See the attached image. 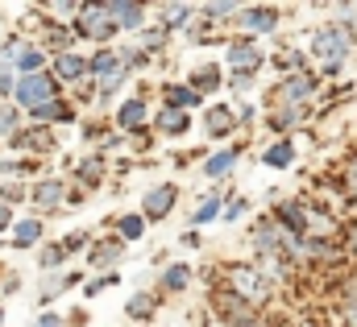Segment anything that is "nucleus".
Wrapping results in <instances>:
<instances>
[{"mask_svg": "<svg viewBox=\"0 0 357 327\" xmlns=\"http://www.w3.org/2000/svg\"><path fill=\"white\" fill-rule=\"evenodd\" d=\"M307 54L320 58L324 67H345V58L354 54V33H349L341 21H328V25H320V29L312 33Z\"/></svg>", "mask_w": 357, "mask_h": 327, "instance_id": "1", "label": "nucleus"}, {"mask_svg": "<svg viewBox=\"0 0 357 327\" xmlns=\"http://www.w3.org/2000/svg\"><path fill=\"white\" fill-rule=\"evenodd\" d=\"M220 286L237 290L250 307H266L270 298H274V286H270L266 278L258 273V265H241V261L225 265V282H220Z\"/></svg>", "mask_w": 357, "mask_h": 327, "instance_id": "2", "label": "nucleus"}, {"mask_svg": "<svg viewBox=\"0 0 357 327\" xmlns=\"http://www.w3.org/2000/svg\"><path fill=\"white\" fill-rule=\"evenodd\" d=\"M59 95H63V83L54 79V71H38V75L17 79L13 104H17L21 112H38L42 104H50V99H59Z\"/></svg>", "mask_w": 357, "mask_h": 327, "instance_id": "3", "label": "nucleus"}, {"mask_svg": "<svg viewBox=\"0 0 357 327\" xmlns=\"http://www.w3.org/2000/svg\"><path fill=\"white\" fill-rule=\"evenodd\" d=\"M116 17H112V8L108 4H79V13H75V21H71V33L75 38H88V42H108V38H116Z\"/></svg>", "mask_w": 357, "mask_h": 327, "instance_id": "4", "label": "nucleus"}, {"mask_svg": "<svg viewBox=\"0 0 357 327\" xmlns=\"http://www.w3.org/2000/svg\"><path fill=\"white\" fill-rule=\"evenodd\" d=\"M320 91V75L316 71H299V75H287L274 87V104H295V108H307V99Z\"/></svg>", "mask_w": 357, "mask_h": 327, "instance_id": "5", "label": "nucleus"}, {"mask_svg": "<svg viewBox=\"0 0 357 327\" xmlns=\"http://www.w3.org/2000/svg\"><path fill=\"white\" fill-rule=\"evenodd\" d=\"M175 207H178V186L175 182H154V186H146V195H142V216H146V224H162Z\"/></svg>", "mask_w": 357, "mask_h": 327, "instance_id": "6", "label": "nucleus"}, {"mask_svg": "<svg viewBox=\"0 0 357 327\" xmlns=\"http://www.w3.org/2000/svg\"><path fill=\"white\" fill-rule=\"evenodd\" d=\"M225 63L233 67V75H258V67L266 63V54L250 42V38H237V42H229V50H225Z\"/></svg>", "mask_w": 357, "mask_h": 327, "instance_id": "7", "label": "nucleus"}, {"mask_svg": "<svg viewBox=\"0 0 357 327\" xmlns=\"http://www.w3.org/2000/svg\"><path fill=\"white\" fill-rule=\"evenodd\" d=\"M112 125L121 129V133H146V125H150V104L142 99V95H133V99H125L121 108H116V116H112Z\"/></svg>", "mask_w": 357, "mask_h": 327, "instance_id": "8", "label": "nucleus"}, {"mask_svg": "<svg viewBox=\"0 0 357 327\" xmlns=\"http://www.w3.org/2000/svg\"><path fill=\"white\" fill-rule=\"evenodd\" d=\"M204 129H208V137H212V141H225V137H233V133L241 129V120H237V108L212 104V108L204 112Z\"/></svg>", "mask_w": 357, "mask_h": 327, "instance_id": "9", "label": "nucleus"}, {"mask_svg": "<svg viewBox=\"0 0 357 327\" xmlns=\"http://www.w3.org/2000/svg\"><path fill=\"white\" fill-rule=\"evenodd\" d=\"M50 71H54V79L59 83H75V87H79V83L91 75V58L75 54V50H67V54H54V67H50Z\"/></svg>", "mask_w": 357, "mask_h": 327, "instance_id": "10", "label": "nucleus"}, {"mask_svg": "<svg viewBox=\"0 0 357 327\" xmlns=\"http://www.w3.org/2000/svg\"><path fill=\"white\" fill-rule=\"evenodd\" d=\"M63 199H71L63 178H38V182L29 186V203H33L38 212H50V207H59Z\"/></svg>", "mask_w": 357, "mask_h": 327, "instance_id": "11", "label": "nucleus"}, {"mask_svg": "<svg viewBox=\"0 0 357 327\" xmlns=\"http://www.w3.org/2000/svg\"><path fill=\"white\" fill-rule=\"evenodd\" d=\"M278 21H282V8H274V4H245V13H241L245 33H274Z\"/></svg>", "mask_w": 357, "mask_h": 327, "instance_id": "12", "label": "nucleus"}, {"mask_svg": "<svg viewBox=\"0 0 357 327\" xmlns=\"http://www.w3.org/2000/svg\"><path fill=\"white\" fill-rule=\"evenodd\" d=\"M303 120H307V108H295V104H270V112H266V129L274 137H287Z\"/></svg>", "mask_w": 357, "mask_h": 327, "instance_id": "13", "label": "nucleus"}, {"mask_svg": "<svg viewBox=\"0 0 357 327\" xmlns=\"http://www.w3.org/2000/svg\"><path fill=\"white\" fill-rule=\"evenodd\" d=\"M29 120L33 125H71V120H79V112H75V104L71 99H50V104H42L38 112H29Z\"/></svg>", "mask_w": 357, "mask_h": 327, "instance_id": "14", "label": "nucleus"}, {"mask_svg": "<svg viewBox=\"0 0 357 327\" xmlns=\"http://www.w3.org/2000/svg\"><path fill=\"white\" fill-rule=\"evenodd\" d=\"M121 257H125V241H121V237H100V241H91L88 265L91 269H108V265H116Z\"/></svg>", "mask_w": 357, "mask_h": 327, "instance_id": "15", "label": "nucleus"}, {"mask_svg": "<svg viewBox=\"0 0 357 327\" xmlns=\"http://www.w3.org/2000/svg\"><path fill=\"white\" fill-rule=\"evenodd\" d=\"M42 232H46V220L42 216H25V220H17V228H13V237H8V245L17 248H33L42 241Z\"/></svg>", "mask_w": 357, "mask_h": 327, "instance_id": "16", "label": "nucleus"}, {"mask_svg": "<svg viewBox=\"0 0 357 327\" xmlns=\"http://www.w3.org/2000/svg\"><path fill=\"white\" fill-rule=\"evenodd\" d=\"M108 8H112V17H116V25H121V29H142V33H146V25H150V21H146V17H150V13H146V4L112 0Z\"/></svg>", "mask_w": 357, "mask_h": 327, "instance_id": "17", "label": "nucleus"}, {"mask_svg": "<svg viewBox=\"0 0 357 327\" xmlns=\"http://www.w3.org/2000/svg\"><path fill=\"white\" fill-rule=\"evenodd\" d=\"M71 21L63 25V21H42V50L50 46V54H67L71 50Z\"/></svg>", "mask_w": 357, "mask_h": 327, "instance_id": "18", "label": "nucleus"}, {"mask_svg": "<svg viewBox=\"0 0 357 327\" xmlns=\"http://www.w3.org/2000/svg\"><path fill=\"white\" fill-rule=\"evenodd\" d=\"M13 150H21V154H50V150H54V137H50L46 125H33V129H25V133L13 141Z\"/></svg>", "mask_w": 357, "mask_h": 327, "instance_id": "19", "label": "nucleus"}, {"mask_svg": "<svg viewBox=\"0 0 357 327\" xmlns=\"http://www.w3.org/2000/svg\"><path fill=\"white\" fill-rule=\"evenodd\" d=\"M291 162H295V141L291 137H274L262 150V166H270V170H287Z\"/></svg>", "mask_w": 357, "mask_h": 327, "instance_id": "20", "label": "nucleus"}, {"mask_svg": "<svg viewBox=\"0 0 357 327\" xmlns=\"http://www.w3.org/2000/svg\"><path fill=\"white\" fill-rule=\"evenodd\" d=\"M162 99H167V108H178V112H191L204 95L191 87V83H171V87H162Z\"/></svg>", "mask_w": 357, "mask_h": 327, "instance_id": "21", "label": "nucleus"}, {"mask_svg": "<svg viewBox=\"0 0 357 327\" xmlns=\"http://www.w3.org/2000/svg\"><path fill=\"white\" fill-rule=\"evenodd\" d=\"M191 87H195V91H199V95H212V91H220V87H225V75H220V67H216V63H204V67H195V71H191Z\"/></svg>", "mask_w": 357, "mask_h": 327, "instance_id": "22", "label": "nucleus"}, {"mask_svg": "<svg viewBox=\"0 0 357 327\" xmlns=\"http://www.w3.org/2000/svg\"><path fill=\"white\" fill-rule=\"evenodd\" d=\"M154 129H158V133H167V137H183V133L191 129V116H187V112H178V108H162V112L154 116Z\"/></svg>", "mask_w": 357, "mask_h": 327, "instance_id": "23", "label": "nucleus"}, {"mask_svg": "<svg viewBox=\"0 0 357 327\" xmlns=\"http://www.w3.org/2000/svg\"><path fill=\"white\" fill-rule=\"evenodd\" d=\"M21 133H25V116H21V108H17V104H4V108H0V141L13 145Z\"/></svg>", "mask_w": 357, "mask_h": 327, "instance_id": "24", "label": "nucleus"}, {"mask_svg": "<svg viewBox=\"0 0 357 327\" xmlns=\"http://www.w3.org/2000/svg\"><path fill=\"white\" fill-rule=\"evenodd\" d=\"M100 178H104V154H88V158L75 162V182L79 186H100Z\"/></svg>", "mask_w": 357, "mask_h": 327, "instance_id": "25", "label": "nucleus"}, {"mask_svg": "<svg viewBox=\"0 0 357 327\" xmlns=\"http://www.w3.org/2000/svg\"><path fill=\"white\" fill-rule=\"evenodd\" d=\"M270 63H274V71H282V79H287V75H299V71H307V67H303V63H307V54H303V50H295V46H287V50H274V58H270Z\"/></svg>", "mask_w": 357, "mask_h": 327, "instance_id": "26", "label": "nucleus"}, {"mask_svg": "<svg viewBox=\"0 0 357 327\" xmlns=\"http://www.w3.org/2000/svg\"><path fill=\"white\" fill-rule=\"evenodd\" d=\"M125 315H129L133 324H150V319L158 315V298H154V294H133V298L125 303Z\"/></svg>", "mask_w": 357, "mask_h": 327, "instance_id": "27", "label": "nucleus"}, {"mask_svg": "<svg viewBox=\"0 0 357 327\" xmlns=\"http://www.w3.org/2000/svg\"><path fill=\"white\" fill-rule=\"evenodd\" d=\"M158 286H162V294H183L191 286V265H167Z\"/></svg>", "mask_w": 357, "mask_h": 327, "instance_id": "28", "label": "nucleus"}, {"mask_svg": "<svg viewBox=\"0 0 357 327\" xmlns=\"http://www.w3.org/2000/svg\"><path fill=\"white\" fill-rule=\"evenodd\" d=\"M237 158H241V150L229 145V150H220V154H212V158L204 162V174H208V178H225V174H233Z\"/></svg>", "mask_w": 357, "mask_h": 327, "instance_id": "29", "label": "nucleus"}, {"mask_svg": "<svg viewBox=\"0 0 357 327\" xmlns=\"http://www.w3.org/2000/svg\"><path fill=\"white\" fill-rule=\"evenodd\" d=\"M71 286H79V273H63V278H54V273H50V278L42 282V294H38V303L46 307V303H54V298H59L63 290H71Z\"/></svg>", "mask_w": 357, "mask_h": 327, "instance_id": "30", "label": "nucleus"}, {"mask_svg": "<svg viewBox=\"0 0 357 327\" xmlns=\"http://www.w3.org/2000/svg\"><path fill=\"white\" fill-rule=\"evenodd\" d=\"M67 248H63V241H54V245H42V253H38V269L42 273H50V269H63L67 265Z\"/></svg>", "mask_w": 357, "mask_h": 327, "instance_id": "31", "label": "nucleus"}, {"mask_svg": "<svg viewBox=\"0 0 357 327\" xmlns=\"http://www.w3.org/2000/svg\"><path fill=\"white\" fill-rule=\"evenodd\" d=\"M212 220H225V207H220V195H208L199 207H195V216H191V224L195 228H208Z\"/></svg>", "mask_w": 357, "mask_h": 327, "instance_id": "32", "label": "nucleus"}, {"mask_svg": "<svg viewBox=\"0 0 357 327\" xmlns=\"http://www.w3.org/2000/svg\"><path fill=\"white\" fill-rule=\"evenodd\" d=\"M116 237L129 245V241H142L146 237V216L137 212V216H116Z\"/></svg>", "mask_w": 357, "mask_h": 327, "instance_id": "33", "label": "nucleus"}, {"mask_svg": "<svg viewBox=\"0 0 357 327\" xmlns=\"http://www.w3.org/2000/svg\"><path fill=\"white\" fill-rule=\"evenodd\" d=\"M17 71H21V79H25V75H38V71H46V50L33 42V46L25 50V58L17 63Z\"/></svg>", "mask_w": 357, "mask_h": 327, "instance_id": "34", "label": "nucleus"}, {"mask_svg": "<svg viewBox=\"0 0 357 327\" xmlns=\"http://www.w3.org/2000/svg\"><path fill=\"white\" fill-rule=\"evenodd\" d=\"M191 13H195L191 4H162V17H167L162 25H167L171 33H175V29H187V17H191Z\"/></svg>", "mask_w": 357, "mask_h": 327, "instance_id": "35", "label": "nucleus"}, {"mask_svg": "<svg viewBox=\"0 0 357 327\" xmlns=\"http://www.w3.org/2000/svg\"><path fill=\"white\" fill-rule=\"evenodd\" d=\"M167 42H171V29H167V25H154V29H146V33H142V50H146V54L162 50Z\"/></svg>", "mask_w": 357, "mask_h": 327, "instance_id": "36", "label": "nucleus"}, {"mask_svg": "<svg viewBox=\"0 0 357 327\" xmlns=\"http://www.w3.org/2000/svg\"><path fill=\"white\" fill-rule=\"evenodd\" d=\"M241 13H245V4H225V0L220 4H204L208 21H225V17H241Z\"/></svg>", "mask_w": 357, "mask_h": 327, "instance_id": "37", "label": "nucleus"}, {"mask_svg": "<svg viewBox=\"0 0 357 327\" xmlns=\"http://www.w3.org/2000/svg\"><path fill=\"white\" fill-rule=\"evenodd\" d=\"M108 286H121V278H116V269H112V273H100L96 282H88V286H84V294H88V298H96V294H104Z\"/></svg>", "mask_w": 357, "mask_h": 327, "instance_id": "38", "label": "nucleus"}, {"mask_svg": "<svg viewBox=\"0 0 357 327\" xmlns=\"http://www.w3.org/2000/svg\"><path fill=\"white\" fill-rule=\"evenodd\" d=\"M21 199H29V191L25 186H17V182H8V186H0V203H21Z\"/></svg>", "mask_w": 357, "mask_h": 327, "instance_id": "39", "label": "nucleus"}, {"mask_svg": "<svg viewBox=\"0 0 357 327\" xmlns=\"http://www.w3.org/2000/svg\"><path fill=\"white\" fill-rule=\"evenodd\" d=\"M337 13H341V25L354 33V42H357V4H341Z\"/></svg>", "mask_w": 357, "mask_h": 327, "instance_id": "40", "label": "nucleus"}, {"mask_svg": "<svg viewBox=\"0 0 357 327\" xmlns=\"http://www.w3.org/2000/svg\"><path fill=\"white\" fill-rule=\"evenodd\" d=\"M63 248H67V253H79V248H91V237H88V232H71V237H63Z\"/></svg>", "mask_w": 357, "mask_h": 327, "instance_id": "41", "label": "nucleus"}, {"mask_svg": "<svg viewBox=\"0 0 357 327\" xmlns=\"http://www.w3.org/2000/svg\"><path fill=\"white\" fill-rule=\"evenodd\" d=\"M245 212H250V203H245V199H233V203L225 207V220H229V224H237V220H241Z\"/></svg>", "mask_w": 357, "mask_h": 327, "instance_id": "42", "label": "nucleus"}, {"mask_svg": "<svg viewBox=\"0 0 357 327\" xmlns=\"http://www.w3.org/2000/svg\"><path fill=\"white\" fill-rule=\"evenodd\" d=\"M4 95H17V79H13L8 67H0V99H4Z\"/></svg>", "mask_w": 357, "mask_h": 327, "instance_id": "43", "label": "nucleus"}, {"mask_svg": "<svg viewBox=\"0 0 357 327\" xmlns=\"http://www.w3.org/2000/svg\"><path fill=\"white\" fill-rule=\"evenodd\" d=\"M8 228H17V220H13V207L0 203V232H8Z\"/></svg>", "mask_w": 357, "mask_h": 327, "instance_id": "44", "label": "nucleus"}, {"mask_svg": "<svg viewBox=\"0 0 357 327\" xmlns=\"http://www.w3.org/2000/svg\"><path fill=\"white\" fill-rule=\"evenodd\" d=\"M229 87H233V91H250V87H254V75H233Z\"/></svg>", "mask_w": 357, "mask_h": 327, "instance_id": "45", "label": "nucleus"}, {"mask_svg": "<svg viewBox=\"0 0 357 327\" xmlns=\"http://www.w3.org/2000/svg\"><path fill=\"white\" fill-rule=\"evenodd\" d=\"M33 327H67V324H63V315H54V311H46V315H42V319H38Z\"/></svg>", "mask_w": 357, "mask_h": 327, "instance_id": "46", "label": "nucleus"}, {"mask_svg": "<svg viewBox=\"0 0 357 327\" xmlns=\"http://www.w3.org/2000/svg\"><path fill=\"white\" fill-rule=\"evenodd\" d=\"M67 327H88V311H79V307H75V311L67 315Z\"/></svg>", "mask_w": 357, "mask_h": 327, "instance_id": "47", "label": "nucleus"}, {"mask_svg": "<svg viewBox=\"0 0 357 327\" xmlns=\"http://www.w3.org/2000/svg\"><path fill=\"white\" fill-rule=\"evenodd\" d=\"M237 120L250 125V120H254V104H241V108H237Z\"/></svg>", "mask_w": 357, "mask_h": 327, "instance_id": "48", "label": "nucleus"}, {"mask_svg": "<svg viewBox=\"0 0 357 327\" xmlns=\"http://www.w3.org/2000/svg\"><path fill=\"white\" fill-rule=\"evenodd\" d=\"M0 327H4V307H0Z\"/></svg>", "mask_w": 357, "mask_h": 327, "instance_id": "49", "label": "nucleus"}]
</instances>
